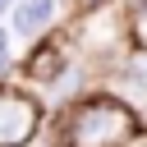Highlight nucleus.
Listing matches in <instances>:
<instances>
[{
	"mask_svg": "<svg viewBox=\"0 0 147 147\" xmlns=\"http://www.w3.org/2000/svg\"><path fill=\"white\" fill-rule=\"evenodd\" d=\"M14 5H18V0H0V14H5V9H14Z\"/></svg>",
	"mask_w": 147,
	"mask_h": 147,
	"instance_id": "1a4fd4ad",
	"label": "nucleus"
},
{
	"mask_svg": "<svg viewBox=\"0 0 147 147\" xmlns=\"http://www.w3.org/2000/svg\"><path fill=\"white\" fill-rule=\"evenodd\" d=\"M119 87L147 101V46H133V51L124 55V64H119Z\"/></svg>",
	"mask_w": 147,
	"mask_h": 147,
	"instance_id": "39448f33",
	"label": "nucleus"
},
{
	"mask_svg": "<svg viewBox=\"0 0 147 147\" xmlns=\"http://www.w3.org/2000/svg\"><path fill=\"white\" fill-rule=\"evenodd\" d=\"M64 64H69V51H64V41H32V51H28V60H23V74L28 78H37V83H46V87H55L60 78H64Z\"/></svg>",
	"mask_w": 147,
	"mask_h": 147,
	"instance_id": "7ed1b4c3",
	"label": "nucleus"
},
{
	"mask_svg": "<svg viewBox=\"0 0 147 147\" xmlns=\"http://www.w3.org/2000/svg\"><path fill=\"white\" fill-rule=\"evenodd\" d=\"M138 138V115L119 96H83L60 115V147H129Z\"/></svg>",
	"mask_w": 147,
	"mask_h": 147,
	"instance_id": "f257e3e1",
	"label": "nucleus"
},
{
	"mask_svg": "<svg viewBox=\"0 0 147 147\" xmlns=\"http://www.w3.org/2000/svg\"><path fill=\"white\" fill-rule=\"evenodd\" d=\"M124 28H129V37H133L138 46H147V0H133V5H129Z\"/></svg>",
	"mask_w": 147,
	"mask_h": 147,
	"instance_id": "423d86ee",
	"label": "nucleus"
},
{
	"mask_svg": "<svg viewBox=\"0 0 147 147\" xmlns=\"http://www.w3.org/2000/svg\"><path fill=\"white\" fill-rule=\"evenodd\" d=\"M41 115H46V110H41V101H37L32 92L0 83V147H23V142H32L37 129H41Z\"/></svg>",
	"mask_w": 147,
	"mask_h": 147,
	"instance_id": "f03ea898",
	"label": "nucleus"
},
{
	"mask_svg": "<svg viewBox=\"0 0 147 147\" xmlns=\"http://www.w3.org/2000/svg\"><path fill=\"white\" fill-rule=\"evenodd\" d=\"M110 5H115V0H78L83 14H96V9H110Z\"/></svg>",
	"mask_w": 147,
	"mask_h": 147,
	"instance_id": "0eeeda50",
	"label": "nucleus"
},
{
	"mask_svg": "<svg viewBox=\"0 0 147 147\" xmlns=\"http://www.w3.org/2000/svg\"><path fill=\"white\" fill-rule=\"evenodd\" d=\"M9 14H14V32L28 37V41H37V37L51 32V23L60 14V0H18Z\"/></svg>",
	"mask_w": 147,
	"mask_h": 147,
	"instance_id": "20e7f679",
	"label": "nucleus"
},
{
	"mask_svg": "<svg viewBox=\"0 0 147 147\" xmlns=\"http://www.w3.org/2000/svg\"><path fill=\"white\" fill-rule=\"evenodd\" d=\"M0 55H9V32L0 28Z\"/></svg>",
	"mask_w": 147,
	"mask_h": 147,
	"instance_id": "6e6552de",
	"label": "nucleus"
}]
</instances>
